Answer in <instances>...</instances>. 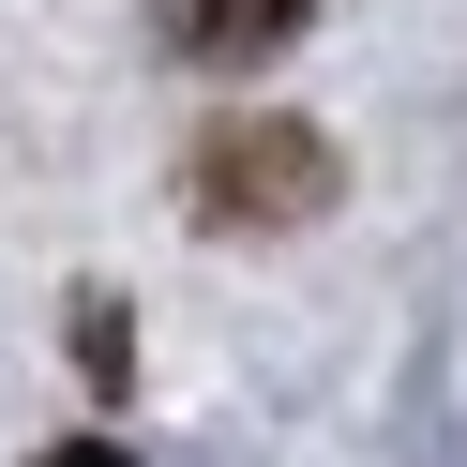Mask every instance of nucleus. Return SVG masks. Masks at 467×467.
Segmentation results:
<instances>
[{"mask_svg": "<svg viewBox=\"0 0 467 467\" xmlns=\"http://www.w3.org/2000/svg\"><path fill=\"white\" fill-rule=\"evenodd\" d=\"M182 196H196V226H226V242H242V226H317L347 196V151L317 121H286V106H226V121L182 151Z\"/></svg>", "mask_w": 467, "mask_h": 467, "instance_id": "obj_1", "label": "nucleus"}, {"mask_svg": "<svg viewBox=\"0 0 467 467\" xmlns=\"http://www.w3.org/2000/svg\"><path fill=\"white\" fill-rule=\"evenodd\" d=\"M302 31H317V0H151V46L196 61V76H256V61H286Z\"/></svg>", "mask_w": 467, "mask_h": 467, "instance_id": "obj_2", "label": "nucleus"}, {"mask_svg": "<svg viewBox=\"0 0 467 467\" xmlns=\"http://www.w3.org/2000/svg\"><path fill=\"white\" fill-rule=\"evenodd\" d=\"M76 362L121 392V362H136V332H121V302H76Z\"/></svg>", "mask_w": 467, "mask_h": 467, "instance_id": "obj_3", "label": "nucleus"}, {"mask_svg": "<svg viewBox=\"0 0 467 467\" xmlns=\"http://www.w3.org/2000/svg\"><path fill=\"white\" fill-rule=\"evenodd\" d=\"M46 467H136V452H106V437H76V452H46Z\"/></svg>", "mask_w": 467, "mask_h": 467, "instance_id": "obj_4", "label": "nucleus"}]
</instances>
